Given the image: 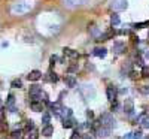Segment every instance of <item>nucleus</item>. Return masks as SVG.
<instances>
[{
  "instance_id": "1",
  "label": "nucleus",
  "mask_w": 149,
  "mask_h": 139,
  "mask_svg": "<svg viewBox=\"0 0 149 139\" xmlns=\"http://www.w3.org/2000/svg\"><path fill=\"white\" fill-rule=\"evenodd\" d=\"M100 123H101V126H105L107 129H115L116 127V120L109 112H105L100 117Z\"/></svg>"
},
{
  "instance_id": "2",
  "label": "nucleus",
  "mask_w": 149,
  "mask_h": 139,
  "mask_svg": "<svg viewBox=\"0 0 149 139\" xmlns=\"http://www.w3.org/2000/svg\"><path fill=\"white\" fill-rule=\"evenodd\" d=\"M128 6L127 0H110V8L113 11H124Z\"/></svg>"
},
{
  "instance_id": "3",
  "label": "nucleus",
  "mask_w": 149,
  "mask_h": 139,
  "mask_svg": "<svg viewBox=\"0 0 149 139\" xmlns=\"http://www.w3.org/2000/svg\"><path fill=\"white\" fill-rule=\"evenodd\" d=\"M42 93V88L39 87V85H31L30 87V97H31V102H36L37 100V96Z\"/></svg>"
},
{
  "instance_id": "4",
  "label": "nucleus",
  "mask_w": 149,
  "mask_h": 139,
  "mask_svg": "<svg viewBox=\"0 0 149 139\" xmlns=\"http://www.w3.org/2000/svg\"><path fill=\"white\" fill-rule=\"evenodd\" d=\"M106 94H107V99L113 103V102H116V96H118V91H116V88L115 87H107V90H106Z\"/></svg>"
},
{
  "instance_id": "5",
  "label": "nucleus",
  "mask_w": 149,
  "mask_h": 139,
  "mask_svg": "<svg viewBox=\"0 0 149 139\" xmlns=\"http://www.w3.org/2000/svg\"><path fill=\"white\" fill-rule=\"evenodd\" d=\"M15 96L14 94H9L8 99H6V109H9L10 112H15Z\"/></svg>"
},
{
  "instance_id": "6",
  "label": "nucleus",
  "mask_w": 149,
  "mask_h": 139,
  "mask_svg": "<svg viewBox=\"0 0 149 139\" xmlns=\"http://www.w3.org/2000/svg\"><path fill=\"white\" fill-rule=\"evenodd\" d=\"M124 111L128 114V115L133 114V111H134V103H133L131 99H125V102H124Z\"/></svg>"
},
{
  "instance_id": "7",
  "label": "nucleus",
  "mask_w": 149,
  "mask_h": 139,
  "mask_svg": "<svg viewBox=\"0 0 149 139\" xmlns=\"http://www.w3.org/2000/svg\"><path fill=\"white\" fill-rule=\"evenodd\" d=\"M27 78H28V81H37V79L42 78V73H40L39 70H31V72L27 75Z\"/></svg>"
},
{
  "instance_id": "8",
  "label": "nucleus",
  "mask_w": 149,
  "mask_h": 139,
  "mask_svg": "<svg viewBox=\"0 0 149 139\" xmlns=\"http://www.w3.org/2000/svg\"><path fill=\"white\" fill-rule=\"evenodd\" d=\"M82 91H85V93H87V94H85L87 99H93V97L96 96V91H94V88L91 87V85H85V87L82 88Z\"/></svg>"
},
{
  "instance_id": "9",
  "label": "nucleus",
  "mask_w": 149,
  "mask_h": 139,
  "mask_svg": "<svg viewBox=\"0 0 149 139\" xmlns=\"http://www.w3.org/2000/svg\"><path fill=\"white\" fill-rule=\"evenodd\" d=\"M109 133H110V129H107V127H105V126H100V127L97 129V135H98L100 138L109 136Z\"/></svg>"
},
{
  "instance_id": "10",
  "label": "nucleus",
  "mask_w": 149,
  "mask_h": 139,
  "mask_svg": "<svg viewBox=\"0 0 149 139\" xmlns=\"http://www.w3.org/2000/svg\"><path fill=\"white\" fill-rule=\"evenodd\" d=\"M125 51V44L122 42H115L113 44V52L115 54H121V52Z\"/></svg>"
},
{
  "instance_id": "11",
  "label": "nucleus",
  "mask_w": 149,
  "mask_h": 139,
  "mask_svg": "<svg viewBox=\"0 0 149 139\" xmlns=\"http://www.w3.org/2000/svg\"><path fill=\"white\" fill-rule=\"evenodd\" d=\"M75 126H76V121H75L72 117L63 120V127H66V129H72V127H75Z\"/></svg>"
},
{
  "instance_id": "12",
  "label": "nucleus",
  "mask_w": 149,
  "mask_h": 139,
  "mask_svg": "<svg viewBox=\"0 0 149 139\" xmlns=\"http://www.w3.org/2000/svg\"><path fill=\"white\" fill-rule=\"evenodd\" d=\"M63 2H64V5L73 8V6H78V5H84L87 0H63Z\"/></svg>"
},
{
  "instance_id": "13",
  "label": "nucleus",
  "mask_w": 149,
  "mask_h": 139,
  "mask_svg": "<svg viewBox=\"0 0 149 139\" xmlns=\"http://www.w3.org/2000/svg\"><path fill=\"white\" fill-rule=\"evenodd\" d=\"M30 108H31L35 112L43 111V105H42V102H30Z\"/></svg>"
},
{
  "instance_id": "14",
  "label": "nucleus",
  "mask_w": 149,
  "mask_h": 139,
  "mask_svg": "<svg viewBox=\"0 0 149 139\" xmlns=\"http://www.w3.org/2000/svg\"><path fill=\"white\" fill-rule=\"evenodd\" d=\"M52 133H54V127L51 126V124L45 126L43 129H42V135H43V136H46V138H49V136H51Z\"/></svg>"
},
{
  "instance_id": "15",
  "label": "nucleus",
  "mask_w": 149,
  "mask_h": 139,
  "mask_svg": "<svg viewBox=\"0 0 149 139\" xmlns=\"http://www.w3.org/2000/svg\"><path fill=\"white\" fill-rule=\"evenodd\" d=\"M64 81H66V85H67V87H76V84H78V82H76V79H75V76H72V75L66 76Z\"/></svg>"
},
{
  "instance_id": "16",
  "label": "nucleus",
  "mask_w": 149,
  "mask_h": 139,
  "mask_svg": "<svg viewBox=\"0 0 149 139\" xmlns=\"http://www.w3.org/2000/svg\"><path fill=\"white\" fill-rule=\"evenodd\" d=\"M106 52H107V51H106L105 48H96L93 54H94V55H97V57H100V58H105V57H106Z\"/></svg>"
},
{
  "instance_id": "17",
  "label": "nucleus",
  "mask_w": 149,
  "mask_h": 139,
  "mask_svg": "<svg viewBox=\"0 0 149 139\" xmlns=\"http://www.w3.org/2000/svg\"><path fill=\"white\" fill-rule=\"evenodd\" d=\"M112 35H113V32H112V30H110V32H106V33H103V35L100 33V35H98V37H97V41H107V39H109Z\"/></svg>"
},
{
  "instance_id": "18",
  "label": "nucleus",
  "mask_w": 149,
  "mask_h": 139,
  "mask_svg": "<svg viewBox=\"0 0 149 139\" xmlns=\"http://www.w3.org/2000/svg\"><path fill=\"white\" fill-rule=\"evenodd\" d=\"M119 23H121V19H119V15H118V14H113V15L110 17V24H112V26H118Z\"/></svg>"
},
{
  "instance_id": "19",
  "label": "nucleus",
  "mask_w": 149,
  "mask_h": 139,
  "mask_svg": "<svg viewBox=\"0 0 149 139\" xmlns=\"http://www.w3.org/2000/svg\"><path fill=\"white\" fill-rule=\"evenodd\" d=\"M89 33L97 39V37H98V28H97V26H91L89 27Z\"/></svg>"
},
{
  "instance_id": "20",
  "label": "nucleus",
  "mask_w": 149,
  "mask_h": 139,
  "mask_svg": "<svg viewBox=\"0 0 149 139\" xmlns=\"http://www.w3.org/2000/svg\"><path fill=\"white\" fill-rule=\"evenodd\" d=\"M49 121H51V115H49V114H43V115H42V123H43L45 126H48Z\"/></svg>"
},
{
  "instance_id": "21",
  "label": "nucleus",
  "mask_w": 149,
  "mask_h": 139,
  "mask_svg": "<svg viewBox=\"0 0 149 139\" xmlns=\"http://www.w3.org/2000/svg\"><path fill=\"white\" fill-rule=\"evenodd\" d=\"M21 85H22L21 79H14V81H12V87H14V88H19Z\"/></svg>"
},
{
  "instance_id": "22",
  "label": "nucleus",
  "mask_w": 149,
  "mask_h": 139,
  "mask_svg": "<svg viewBox=\"0 0 149 139\" xmlns=\"http://www.w3.org/2000/svg\"><path fill=\"white\" fill-rule=\"evenodd\" d=\"M87 118L89 120V123H91L93 120H94V112H93L91 109H88V111H87Z\"/></svg>"
},
{
  "instance_id": "23",
  "label": "nucleus",
  "mask_w": 149,
  "mask_h": 139,
  "mask_svg": "<svg viewBox=\"0 0 149 139\" xmlns=\"http://www.w3.org/2000/svg\"><path fill=\"white\" fill-rule=\"evenodd\" d=\"M142 75L146 76V78L149 76V66H143V69H142Z\"/></svg>"
},
{
  "instance_id": "24",
  "label": "nucleus",
  "mask_w": 149,
  "mask_h": 139,
  "mask_svg": "<svg viewBox=\"0 0 149 139\" xmlns=\"http://www.w3.org/2000/svg\"><path fill=\"white\" fill-rule=\"evenodd\" d=\"M28 139H37V130H36V129H33V130H31V133H30Z\"/></svg>"
},
{
  "instance_id": "25",
  "label": "nucleus",
  "mask_w": 149,
  "mask_h": 139,
  "mask_svg": "<svg viewBox=\"0 0 149 139\" xmlns=\"http://www.w3.org/2000/svg\"><path fill=\"white\" fill-rule=\"evenodd\" d=\"M76 70H78V63L72 64L70 67H69V73H73V72H76Z\"/></svg>"
},
{
  "instance_id": "26",
  "label": "nucleus",
  "mask_w": 149,
  "mask_h": 139,
  "mask_svg": "<svg viewBox=\"0 0 149 139\" xmlns=\"http://www.w3.org/2000/svg\"><path fill=\"white\" fill-rule=\"evenodd\" d=\"M12 138H21V130H15V132H12Z\"/></svg>"
},
{
  "instance_id": "27",
  "label": "nucleus",
  "mask_w": 149,
  "mask_h": 139,
  "mask_svg": "<svg viewBox=\"0 0 149 139\" xmlns=\"http://www.w3.org/2000/svg\"><path fill=\"white\" fill-rule=\"evenodd\" d=\"M133 139H142V132H136V133H133Z\"/></svg>"
},
{
  "instance_id": "28",
  "label": "nucleus",
  "mask_w": 149,
  "mask_h": 139,
  "mask_svg": "<svg viewBox=\"0 0 149 139\" xmlns=\"http://www.w3.org/2000/svg\"><path fill=\"white\" fill-rule=\"evenodd\" d=\"M49 75H51V78H49V79H51V81H54V82H55V81L58 79V78H57V75H55V73H52V72H51Z\"/></svg>"
},
{
  "instance_id": "29",
  "label": "nucleus",
  "mask_w": 149,
  "mask_h": 139,
  "mask_svg": "<svg viewBox=\"0 0 149 139\" xmlns=\"http://www.w3.org/2000/svg\"><path fill=\"white\" fill-rule=\"evenodd\" d=\"M84 139H94V135H93V133H87V135L84 136Z\"/></svg>"
},
{
  "instance_id": "30",
  "label": "nucleus",
  "mask_w": 149,
  "mask_h": 139,
  "mask_svg": "<svg viewBox=\"0 0 149 139\" xmlns=\"http://www.w3.org/2000/svg\"><path fill=\"white\" fill-rule=\"evenodd\" d=\"M70 57H72V58H76V57H79V54L76 51H72L70 52Z\"/></svg>"
},
{
  "instance_id": "31",
  "label": "nucleus",
  "mask_w": 149,
  "mask_h": 139,
  "mask_svg": "<svg viewBox=\"0 0 149 139\" xmlns=\"http://www.w3.org/2000/svg\"><path fill=\"white\" fill-rule=\"evenodd\" d=\"M118 108H119V105L116 103V102H113V103H112V111H116Z\"/></svg>"
},
{
  "instance_id": "32",
  "label": "nucleus",
  "mask_w": 149,
  "mask_h": 139,
  "mask_svg": "<svg viewBox=\"0 0 149 139\" xmlns=\"http://www.w3.org/2000/svg\"><path fill=\"white\" fill-rule=\"evenodd\" d=\"M122 139H133V133H127L125 136H122Z\"/></svg>"
},
{
  "instance_id": "33",
  "label": "nucleus",
  "mask_w": 149,
  "mask_h": 139,
  "mask_svg": "<svg viewBox=\"0 0 149 139\" xmlns=\"http://www.w3.org/2000/svg\"><path fill=\"white\" fill-rule=\"evenodd\" d=\"M63 51H64V54H66V55H70L72 49H69V48H64V49H63Z\"/></svg>"
},
{
  "instance_id": "34",
  "label": "nucleus",
  "mask_w": 149,
  "mask_h": 139,
  "mask_svg": "<svg viewBox=\"0 0 149 139\" xmlns=\"http://www.w3.org/2000/svg\"><path fill=\"white\" fill-rule=\"evenodd\" d=\"M72 139H79V136H78V132H75V133H73V136H72Z\"/></svg>"
},
{
  "instance_id": "35",
  "label": "nucleus",
  "mask_w": 149,
  "mask_h": 139,
  "mask_svg": "<svg viewBox=\"0 0 149 139\" xmlns=\"http://www.w3.org/2000/svg\"><path fill=\"white\" fill-rule=\"evenodd\" d=\"M140 91H142V93H149V90H148V88H146V87H143V88H142V90H140Z\"/></svg>"
},
{
  "instance_id": "36",
  "label": "nucleus",
  "mask_w": 149,
  "mask_h": 139,
  "mask_svg": "<svg viewBox=\"0 0 149 139\" xmlns=\"http://www.w3.org/2000/svg\"><path fill=\"white\" fill-rule=\"evenodd\" d=\"M145 58H146V60H149V51L145 52Z\"/></svg>"
}]
</instances>
